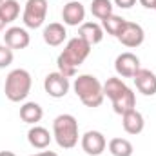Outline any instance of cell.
Here are the masks:
<instances>
[{
	"label": "cell",
	"instance_id": "1",
	"mask_svg": "<svg viewBox=\"0 0 156 156\" xmlns=\"http://www.w3.org/2000/svg\"><path fill=\"white\" fill-rule=\"evenodd\" d=\"M91 55V45L82 40L80 37H75L71 38L64 51L58 55L56 58V66H58V73H62L64 76L71 78L76 75V69L87 60V56Z\"/></svg>",
	"mask_w": 156,
	"mask_h": 156
},
{
	"label": "cell",
	"instance_id": "2",
	"mask_svg": "<svg viewBox=\"0 0 156 156\" xmlns=\"http://www.w3.org/2000/svg\"><path fill=\"white\" fill-rule=\"evenodd\" d=\"M73 89L85 107H100L104 102V83L93 75H80L75 78Z\"/></svg>",
	"mask_w": 156,
	"mask_h": 156
},
{
	"label": "cell",
	"instance_id": "3",
	"mask_svg": "<svg viewBox=\"0 0 156 156\" xmlns=\"http://www.w3.org/2000/svg\"><path fill=\"white\" fill-rule=\"evenodd\" d=\"M31 85H33V78L29 75V71L22 67L13 69L5 76V85H4L5 98L9 102H24L31 91Z\"/></svg>",
	"mask_w": 156,
	"mask_h": 156
},
{
	"label": "cell",
	"instance_id": "4",
	"mask_svg": "<svg viewBox=\"0 0 156 156\" xmlns=\"http://www.w3.org/2000/svg\"><path fill=\"white\" fill-rule=\"evenodd\" d=\"M78 122L73 115H58L53 122V138L62 149H73L78 144Z\"/></svg>",
	"mask_w": 156,
	"mask_h": 156
},
{
	"label": "cell",
	"instance_id": "5",
	"mask_svg": "<svg viewBox=\"0 0 156 156\" xmlns=\"http://www.w3.org/2000/svg\"><path fill=\"white\" fill-rule=\"evenodd\" d=\"M47 0H27L26 7H24V26L29 29H38L44 26L45 18H47Z\"/></svg>",
	"mask_w": 156,
	"mask_h": 156
},
{
	"label": "cell",
	"instance_id": "6",
	"mask_svg": "<svg viewBox=\"0 0 156 156\" xmlns=\"http://www.w3.org/2000/svg\"><path fill=\"white\" fill-rule=\"evenodd\" d=\"M116 38L120 40L122 45H125V47H129V49H134V47H140V45L144 44V40H145V31H144V27H142L140 24L127 20Z\"/></svg>",
	"mask_w": 156,
	"mask_h": 156
},
{
	"label": "cell",
	"instance_id": "7",
	"mask_svg": "<svg viewBox=\"0 0 156 156\" xmlns=\"http://www.w3.org/2000/svg\"><path fill=\"white\" fill-rule=\"evenodd\" d=\"M69 78L64 76L62 73H49L45 80H44V89L45 93L51 96V98H64L67 93H69Z\"/></svg>",
	"mask_w": 156,
	"mask_h": 156
},
{
	"label": "cell",
	"instance_id": "8",
	"mask_svg": "<svg viewBox=\"0 0 156 156\" xmlns=\"http://www.w3.org/2000/svg\"><path fill=\"white\" fill-rule=\"evenodd\" d=\"M115 69H116V75L120 78H133L138 73V69H140V58L134 53L125 51V53H122V55L116 56Z\"/></svg>",
	"mask_w": 156,
	"mask_h": 156
},
{
	"label": "cell",
	"instance_id": "9",
	"mask_svg": "<svg viewBox=\"0 0 156 156\" xmlns=\"http://www.w3.org/2000/svg\"><path fill=\"white\" fill-rule=\"evenodd\" d=\"M80 144H82L83 153L89 156H100L107 147V140L100 131H87L82 136Z\"/></svg>",
	"mask_w": 156,
	"mask_h": 156
},
{
	"label": "cell",
	"instance_id": "10",
	"mask_svg": "<svg viewBox=\"0 0 156 156\" xmlns=\"http://www.w3.org/2000/svg\"><path fill=\"white\" fill-rule=\"evenodd\" d=\"M62 20L66 26H82L85 20V7L82 2L78 0H71L64 5L62 9Z\"/></svg>",
	"mask_w": 156,
	"mask_h": 156
},
{
	"label": "cell",
	"instance_id": "11",
	"mask_svg": "<svg viewBox=\"0 0 156 156\" xmlns=\"http://www.w3.org/2000/svg\"><path fill=\"white\" fill-rule=\"evenodd\" d=\"M29 42H31V37L24 27L13 26V27L5 29V33H4V44L13 51L15 49H26L29 45Z\"/></svg>",
	"mask_w": 156,
	"mask_h": 156
},
{
	"label": "cell",
	"instance_id": "12",
	"mask_svg": "<svg viewBox=\"0 0 156 156\" xmlns=\"http://www.w3.org/2000/svg\"><path fill=\"white\" fill-rule=\"evenodd\" d=\"M134 83H136V89L145 94V96H154L156 94V75L151 69H144L140 67L138 73L133 76Z\"/></svg>",
	"mask_w": 156,
	"mask_h": 156
},
{
	"label": "cell",
	"instance_id": "13",
	"mask_svg": "<svg viewBox=\"0 0 156 156\" xmlns=\"http://www.w3.org/2000/svg\"><path fill=\"white\" fill-rule=\"evenodd\" d=\"M42 37H44V42H45L47 45L58 47V45H62V44L66 42L67 31H66L64 24H60V22H51V24H47V26L44 27Z\"/></svg>",
	"mask_w": 156,
	"mask_h": 156
},
{
	"label": "cell",
	"instance_id": "14",
	"mask_svg": "<svg viewBox=\"0 0 156 156\" xmlns=\"http://www.w3.org/2000/svg\"><path fill=\"white\" fill-rule=\"evenodd\" d=\"M78 37L82 40H85L93 47V45H96L104 40V27L96 22H83L78 27Z\"/></svg>",
	"mask_w": 156,
	"mask_h": 156
},
{
	"label": "cell",
	"instance_id": "15",
	"mask_svg": "<svg viewBox=\"0 0 156 156\" xmlns=\"http://www.w3.org/2000/svg\"><path fill=\"white\" fill-rule=\"evenodd\" d=\"M122 125H123V131L127 134H140L145 127V120H144V115L136 109L122 115Z\"/></svg>",
	"mask_w": 156,
	"mask_h": 156
},
{
	"label": "cell",
	"instance_id": "16",
	"mask_svg": "<svg viewBox=\"0 0 156 156\" xmlns=\"http://www.w3.org/2000/svg\"><path fill=\"white\" fill-rule=\"evenodd\" d=\"M53 136L49 134V131L42 125H33L29 131H27V142L31 144V147L35 149H47L49 144H51Z\"/></svg>",
	"mask_w": 156,
	"mask_h": 156
},
{
	"label": "cell",
	"instance_id": "17",
	"mask_svg": "<svg viewBox=\"0 0 156 156\" xmlns=\"http://www.w3.org/2000/svg\"><path fill=\"white\" fill-rule=\"evenodd\" d=\"M113 109L120 116L125 115V113H129V111H133V109H136V94L133 93L131 87H127L118 98L113 100Z\"/></svg>",
	"mask_w": 156,
	"mask_h": 156
},
{
	"label": "cell",
	"instance_id": "18",
	"mask_svg": "<svg viewBox=\"0 0 156 156\" xmlns=\"http://www.w3.org/2000/svg\"><path fill=\"white\" fill-rule=\"evenodd\" d=\"M44 116V109L40 107V104L37 102H26L22 107H20V118L22 122L29 123V125H37Z\"/></svg>",
	"mask_w": 156,
	"mask_h": 156
},
{
	"label": "cell",
	"instance_id": "19",
	"mask_svg": "<svg viewBox=\"0 0 156 156\" xmlns=\"http://www.w3.org/2000/svg\"><path fill=\"white\" fill-rule=\"evenodd\" d=\"M127 89V85H125V82L122 80L120 76H111L107 78V82L104 83V96H107L111 102L118 98L123 91Z\"/></svg>",
	"mask_w": 156,
	"mask_h": 156
},
{
	"label": "cell",
	"instance_id": "20",
	"mask_svg": "<svg viewBox=\"0 0 156 156\" xmlns=\"http://www.w3.org/2000/svg\"><path fill=\"white\" fill-rule=\"evenodd\" d=\"M107 147L113 156H133L134 153V147L127 138H113Z\"/></svg>",
	"mask_w": 156,
	"mask_h": 156
},
{
	"label": "cell",
	"instance_id": "21",
	"mask_svg": "<svg viewBox=\"0 0 156 156\" xmlns=\"http://www.w3.org/2000/svg\"><path fill=\"white\" fill-rule=\"evenodd\" d=\"M20 15V4L16 0H4L0 4V16L4 18L5 24H11L18 18Z\"/></svg>",
	"mask_w": 156,
	"mask_h": 156
},
{
	"label": "cell",
	"instance_id": "22",
	"mask_svg": "<svg viewBox=\"0 0 156 156\" xmlns=\"http://www.w3.org/2000/svg\"><path fill=\"white\" fill-rule=\"evenodd\" d=\"M125 18H122V16H118V15H111V16H107V18H104L102 20V27H104V33H107V35H111V37H118L120 35V31H122V27L125 26Z\"/></svg>",
	"mask_w": 156,
	"mask_h": 156
},
{
	"label": "cell",
	"instance_id": "23",
	"mask_svg": "<svg viewBox=\"0 0 156 156\" xmlns=\"http://www.w3.org/2000/svg\"><path fill=\"white\" fill-rule=\"evenodd\" d=\"M113 2L111 0H93L91 2V13L93 16H96L98 20H104L107 16L113 15Z\"/></svg>",
	"mask_w": 156,
	"mask_h": 156
},
{
	"label": "cell",
	"instance_id": "24",
	"mask_svg": "<svg viewBox=\"0 0 156 156\" xmlns=\"http://www.w3.org/2000/svg\"><path fill=\"white\" fill-rule=\"evenodd\" d=\"M13 58H15L13 49H9L5 44H4V45H0V69H4V67L11 66V64H13Z\"/></svg>",
	"mask_w": 156,
	"mask_h": 156
},
{
	"label": "cell",
	"instance_id": "25",
	"mask_svg": "<svg viewBox=\"0 0 156 156\" xmlns=\"http://www.w3.org/2000/svg\"><path fill=\"white\" fill-rule=\"evenodd\" d=\"M136 4V0H115V5H118L120 9H131Z\"/></svg>",
	"mask_w": 156,
	"mask_h": 156
},
{
	"label": "cell",
	"instance_id": "26",
	"mask_svg": "<svg viewBox=\"0 0 156 156\" xmlns=\"http://www.w3.org/2000/svg\"><path fill=\"white\" fill-rule=\"evenodd\" d=\"M145 9H154V5H156V0H138Z\"/></svg>",
	"mask_w": 156,
	"mask_h": 156
},
{
	"label": "cell",
	"instance_id": "27",
	"mask_svg": "<svg viewBox=\"0 0 156 156\" xmlns=\"http://www.w3.org/2000/svg\"><path fill=\"white\" fill-rule=\"evenodd\" d=\"M40 156H58L56 153H53V151H42V153H38Z\"/></svg>",
	"mask_w": 156,
	"mask_h": 156
},
{
	"label": "cell",
	"instance_id": "28",
	"mask_svg": "<svg viewBox=\"0 0 156 156\" xmlns=\"http://www.w3.org/2000/svg\"><path fill=\"white\" fill-rule=\"evenodd\" d=\"M0 156H16L13 151H0Z\"/></svg>",
	"mask_w": 156,
	"mask_h": 156
},
{
	"label": "cell",
	"instance_id": "29",
	"mask_svg": "<svg viewBox=\"0 0 156 156\" xmlns=\"http://www.w3.org/2000/svg\"><path fill=\"white\" fill-rule=\"evenodd\" d=\"M4 27H5V22H4V18H2V16H0V33H2V31H4Z\"/></svg>",
	"mask_w": 156,
	"mask_h": 156
},
{
	"label": "cell",
	"instance_id": "30",
	"mask_svg": "<svg viewBox=\"0 0 156 156\" xmlns=\"http://www.w3.org/2000/svg\"><path fill=\"white\" fill-rule=\"evenodd\" d=\"M29 156H40V154H38V153H37V154H29Z\"/></svg>",
	"mask_w": 156,
	"mask_h": 156
},
{
	"label": "cell",
	"instance_id": "31",
	"mask_svg": "<svg viewBox=\"0 0 156 156\" xmlns=\"http://www.w3.org/2000/svg\"><path fill=\"white\" fill-rule=\"evenodd\" d=\"M2 2H4V0H0V4H2Z\"/></svg>",
	"mask_w": 156,
	"mask_h": 156
},
{
	"label": "cell",
	"instance_id": "32",
	"mask_svg": "<svg viewBox=\"0 0 156 156\" xmlns=\"http://www.w3.org/2000/svg\"><path fill=\"white\" fill-rule=\"evenodd\" d=\"M154 11H156V5H154Z\"/></svg>",
	"mask_w": 156,
	"mask_h": 156
}]
</instances>
